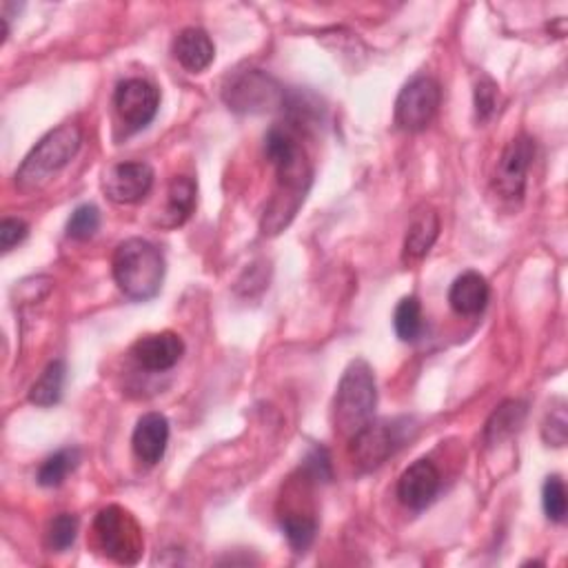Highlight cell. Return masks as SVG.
<instances>
[{"label":"cell","instance_id":"1","mask_svg":"<svg viewBox=\"0 0 568 568\" xmlns=\"http://www.w3.org/2000/svg\"><path fill=\"white\" fill-rule=\"evenodd\" d=\"M265 154L276 167L278 187L263 218V234L276 236L296 218L311 185V165L298 136L289 127H271Z\"/></svg>","mask_w":568,"mask_h":568},{"label":"cell","instance_id":"2","mask_svg":"<svg viewBox=\"0 0 568 568\" xmlns=\"http://www.w3.org/2000/svg\"><path fill=\"white\" fill-rule=\"evenodd\" d=\"M111 271L119 289L130 300L147 302L156 298L163 287L165 256L154 243L145 238H130L113 252Z\"/></svg>","mask_w":568,"mask_h":568},{"label":"cell","instance_id":"3","mask_svg":"<svg viewBox=\"0 0 568 568\" xmlns=\"http://www.w3.org/2000/svg\"><path fill=\"white\" fill-rule=\"evenodd\" d=\"M82 145V130L74 123H65L43 136L19 167L14 180L25 193L45 187L58 171H63L78 154Z\"/></svg>","mask_w":568,"mask_h":568},{"label":"cell","instance_id":"4","mask_svg":"<svg viewBox=\"0 0 568 568\" xmlns=\"http://www.w3.org/2000/svg\"><path fill=\"white\" fill-rule=\"evenodd\" d=\"M378 404L376 376L369 363L354 360L337 385L333 400V424L339 435L352 437L374 420Z\"/></svg>","mask_w":568,"mask_h":568},{"label":"cell","instance_id":"5","mask_svg":"<svg viewBox=\"0 0 568 568\" xmlns=\"http://www.w3.org/2000/svg\"><path fill=\"white\" fill-rule=\"evenodd\" d=\"M93 535L98 548L119 564H136L145 550L143 528L130 511L111 504L96 515Z\"/></svg>","mask_w":568,"mask_h":568},{"label":"cell","instance_id":"6","mask_svg":"<svg viewBox=\"0 0 568 568\" xmlns=\"http://www.w3.org/2000/svg\"><path fill=\"white\" fill-rule=\"evenodd\" d=\"M406 420H371L349 437L352 458L363 471L382 467L406 437Z\"/></svg>","mask_w":568,"mask_h":568},{"label":"cell","instance_id":"7","mask_svg":"<svg viewBox=\"0 0 568 568\" xmlns=\"http://www.w3.org/2000/svg\"><path fill=\"white\" fill-rule=\"evenodd\" d=\"M442 91L435 78L415 76L409 80L396 100V123L404 132H422L435 119Z\"/></svg>","mask_w":568,"mask_h":568},{"label":"cell","instance_id":"8","mask_svg":"<svg viewBox=\"0 0 568 568\" xmlns=\"http://www.w3.org/2000/svg\"><path fill=\"white\" fill-rule=\"evenodd\" d=\"M224 102L241 113H263L282 104L285 91L271 76L252 69L224 87Z\"/></svg>","mask_w":568,"mask_h":568},{"label":"cell","instance_id":"9","mask_svg":"<svg viewBox=\"0 0 568 568\" xmlns=\"http://www.w3.org/2000/svg\"><path fill=\"white\" fill-rule=\"evenodd\" d=\"M113 107L127 134H136L152 125L160 107V91L143 78L123 80L113 93Z\"/></svg>","mask_w":568,"mask_h":568},{"label":"cell","instance_id":"10","mask_svg":"<svg viewBox=\"0 0 568 568\" xmlns=\"http://www.w3.org/2000/svg\"><path fill=\"white\" fill-rule=\"evenodd\" d=\"M535 158V141L531 136H515L500 154L493 176V187L504 198H522L526 176Z\"/></svg>","mask_w":568,"mask_h":568},{"label":"cell","instance_id":"11","mask_svg":"<svg viewBox=\"0 0 568 568\" xmlns=\"http://www.w3.org/2000/svg\"><path fill=\"white\" fill-rule=\"evenodd\" d=\"M154 178V169L147 163H119L107 169L102 189L113 202L136 204L149 196Z\"/></svg>","mask_w":568,"mask_h":568},{"label":"cell","instance_id":"12","mask_svg":"<svg viewBox=\"0 0 568 568\" xmlns=\"http://www.w3.org/2000/svg\"><path fill=\"white\" fill-rule=\"evenodd\" d=\"M442 487L437 467L428 458L415 460L398 480V498L411 511H424L433 504Z\"/></svg>","mask_w":568,"mask_h":568},{"label":"cell","instance_id":"13","mask_svg":"<svg viewBox=\"0 0 568 568\" xmlns=\"http://www.w3.org/2000/svg\"><path fill=\"white\" fill-rule=\"evenodd\" d=\"M289 487L293 489L298 500H287V506L280 513V528L285 533V537L289 539L291 548L296 553H304L313 544V539H315L318 520H315V511L311 509V504L302 502L304 476H302V480H293Z\"/></svg>","mask_w":568,"mask_h":568},{"label":"cell","instance_id":"14","mask_svg":"<svg viewBox=\"0 0 568 568\" xmlns=\"http://www.w3.org/2000/svg\"><path fill=\"white\" fill-rule=\"evenodd\" d=\"M182 354H185V343L174 331L145 335L132 347V358L145 371H154V374L174 369L180 363Z\"/></svg>","mask_w":568,"mask_h":568},{"label":"cell","instance_id":"15","mask_svg":"<svg viewBox=\"0 0 568 568\" xmlns=\"http://www.w3.org/2000/svg\"><path fill=\"white\" fill-rule=\"evenodd\" d=\"M169 444V422L163 413H145L132 437V446L136 458L147 467L158 465L165 458V450Z\"/></svg>","mask_w":568,"mask_h":568},{"label":"cell","instance_id":"16","mask_svg":"<svg viewBox=\"0 0 568 568\" xmlns=\"http://www.w3.org/2000/svg\"><path fill=\"white\" fill-rule=\"evenodd\" d=\"M491 289L482 274L467 271L456 278L448 289V304L460 315H478L487 309Z\"/></svg>","mask_w":568,"mask_h":568},{"label":"cell","instance_id":"17","mask_svg":"<svg viewBox=\"0 0 568 568\" xmlns=\"http://www.w3.org/2000/svg\"><path fill=\"white\" fill-rule=\"evenodd\" d=\"M174 56L187 71L200 74L213 63L215 47L204 30L187 27L174 41Z\"/></svg>","mask_w":568,"mask_h":568},{"label":"cell","instance_id":"18","mask_svg":"<svg viewBox=\"0 0 568 568\" xmlns=\"http://www.w3.org/2000/svg\"><path fill=\"white\" fill-rule=\"evenodd\" d=\"M439 234V218L435 209L424 207L417 211L409 224V232L404 238V258L406 260H422L431 247L435 245Z\"/></svg>","mask_w":568,"mask_h":568},{"label":"cell","instance_id":"19","mask_svg":"<svg viewBox=\"0 0 568 568\" xmlns=\"http://www.w3.org/2000/svg\"><path fill=\"white\" fill-rule=\"evenodd\" d=\"M196 209V182L189 176H178L171 180L167 191V207L163 211V224L178 226Z\"/></svg>","mask_w":568,"mask_h":568},{"label":"cell","instance_id":"20","mask_svg":"<svg viewBox=\"0 0 568 568\" xmlns=\"http://www.w3.org/2000/svg\"><path fill=\"white\" fill-rule=\"evenodd\" d=\"M524 417H526V404L520 400H506L493 411V415L487 422V428H485L487 442L500 444L504 437L513 435L522 426Z\"/></svg>","mask_w":568,"mask_h":568},{"label":"cell","instance_id":"21","mask_svg":"<svg viewBox=\"0 0 568 568\" xmlns=\"http://www.w3.org/2000/svg\"><path fill=\"white\" fill-rule=\"evenodd\" d=\"M78 465H80V448H76V446L60 448L41 465L36 480L45 489H56L69 478V474H74L78 469Z\"/></svg>","mask_w":568,"mask_h":568},{"label":"cell","instance_id":"22","mask_svg":"<svg viewBox=\"0 0 568 568\" xmlns=\"http://www.w3.org/2000/svg\"><path fill=\"white\" fill-rule=\"evenodd\" d=\"M67 378V367L63 360H54L47 365V369L41 374V378L30 389V402L36 406H54L63 398Z\"/></svg>","mask_w":568,"mask_h":568},{"label":"cell","instance_id":"23","mask_svg":"<svg viewBox=\"0 0 568 568\" xmlns=\"http://www.w3.org/2000/svg\"><path fill=\"white\" fill-rule=\"evenodd\" d=\"M393 326L402 343H417L424 331V318H422V304L415 296L402 298L393 313Z\"/></svg>","mask_w":568,"mask_h":568},{"label":"cell","instance_id":"24","mask_svg":"<svg viewBox=\"0 0 568 568\" xmlns=\"http://www.w3.org/2000/svg\"><path fill=\"white\" fill-rule=\"evenodd\" d=\"M542 504H544V513L550 522L561 524L566 520V509H568L566 487H564V480L559 476L546 478L544 489H542Z\"/></svg>","mask_w":568,"mask_h":568},{"label":"cell","instance_id":"25","mask_svg":"<svg viewBox=\"0 0 568 568\" xmlns=\"http://www.w3.org/2000/svg\"><path fill=\"white\" fill-rule=\"evenodd\" d=\"M100 226V211L96 204H80L69 222H67V236L74 241H89Z\"/></svg>","mask_w":568,"mask_h":568},{"label":"cell","instance_id":"26","mask_svg":"<svg viewBox=\"0 0 568 568\" xmlns=\"http://www.w3.org/2000/svg\"><path fill=\"white\" fill-rule=\"evenodd\" d=\"M78 535V517L69 515V513H60L58 517L52 520L49 531H47V544L52 550H67L69 546H74Z\"/></svg>","mask_w":568,"mask_h":568},{"label":"cell","instance_id":"27","mask_svg":"<svg viewBox=\"0 0 568 568\" xmlns=\"http://www.w3.org/2000/svg\"><path fill=\"white\" fill-rule=\"evenodd\" d=\"M300 471H302L311 482H315V485L328 482V480L333 478L328 450H326L324 446H315V448L309 453V456L304 458Z\"/></svg>","mask_w":568,"mask_h":568},{"label":"cell","instance_id":"28","mask_svg":"<svg viewBox=\"0 0 568 568\" xmlns=\"http://www.w3.org/2000/svg\"><path fill=\"white\" fill-rule=\"evenodd\" d=\"M498 109V87L493 80L482 78L476 85V116L480 123H487Z\"/></svg>","mask_w":568,"mask_h":568},{"label":"cell","instance_id":"29","mask_svg":"<svg viewBox=\"0 0 568 568\" xmlns=\"http://www.w3.org/2000/svg\"><path fill=\"white\" fill-rule=\"evenodd\" d=\"M30 234V226L21 218H5L0 222V247L3 252H12L16 245H21Z\"/></svg>","mask_w":568,"mask_h":568},{"label":"cell","instance_id":"30","mask_svg":"<svg viewBox=\"0 0 568 568\" xmlns=\"http://www.w3.org/2000/svg\"><path fill=\"white\" fill-rule=\"evenodd\" d=\"M566 435H568V420H566V411L564 409H555L544 426H542V437L546 444L550 446H564L566 444Z\"/></svg>","mask_w":568,"mask_h":568}]
</instances>
